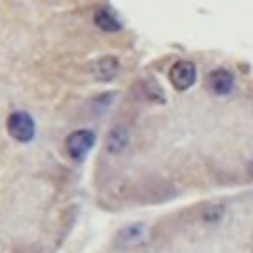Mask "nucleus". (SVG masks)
Instances as JSON below:
<instances>
[{"instance_id": "20e7f679", "label": "nucleus", "mask_w": 253, "mask_h": 253, "mask_svg": "<svg viewBox=\"0 0 253 253\" xmlns=\"http://www.w3.org/2000/svg\"><path fill=\"white\" fill-rule=\"evenodd\" d=\"M208 87H210L215 95L223 97V95L231 93V89H233V75H231L225 67H217V69H213V71L208 75Z\"/></svg>"}, {"instance_id": "39448f33", "label": "nucleus", "mask_w": 253, "mask_h": 253, "mask_svg": "<svg viewBox=\"0 0 253 253\" xmlns=\"http://www.w3.org/2000/svg\"><path fill=\"white\" fill-rule=\"evenodd\" d=\"M93 73H95V77H97L99 81H111V79H115V75L119 73V59L113 57V55L101 57V59L95 63Z\"/></svg>"}, {"instance_id": "7ed1b4c3", "label": "nucleus", "mask_w": 253, "mask_h": 253, "mask_svg": "<svg viewBox=\"0 0 253 253\" xmlns=\"http://www.w3.org/2000/svg\"><path fill=\"white\" fill-rule=\"evenodd\" d=\"M168 79L174 85V89L186 91L196 81V65L192 61H176L168 71Z\"/></svg>"}, {"instance_id": "0eeeda50", "label": "nucleus", "mask_w": 253, "mask_h": 253, "mask_svg": "<svg viewBox=\"0 0 253 253\" xmlns=\"http://www.w3.org/2000/svg\"><path fill=\"white\" fill-rule=\"evenodd\" d=\"M93 22L103 32H119L121 30V22L117 20V16L109 8H99L93 16Z\"/></svg>"}, {"instance_id": "423d86ee", "label": "nucleus", "mask_w": 253, "mask_h": 253, "mask_svg": "<svg viewBox=\"0 0 253 253\" xmlns=\"http://www.w3.org/2000/svg\"><path fill=\"white\" fill-rule=\"evenodd\" d=\"M126 144H128V132H126L125 126L117 125V126L107 134V150H109L111 154H119V152H123V150L126 148Z\"/></svg>"}, {"instance_id": "f03ea898", "label": "nucleus", "mask_w": 253, "mask_h": 253, "mask_svg": "<svg viewBox=\"0 0 253 253\" xmlns=\"http://www.w3.org/2000/svg\"><path fill=\"white\" fill-rule=\"evenodd\" d=\"M95 132L89 128H79L73 130L67 138H65V150L73 160H83L87 156V152L95 146Z\"/></svg>"}, {"instance_id": "6e6552de", "label": "nucleus", "mask_w": 253, "mask_h": 253, "mask_svg": "<svg viewBox=\"0 0 253 253\" xmlns=\"http://www.w3.org/2000/svg\"><path fill=\"white\" fill-rule=\"evenodd\" d=\"M144 237V225L142 223H132L128 227H125L121 233H119V243L121 245H134L138 241H142Z\"/></svg>"}, {"instance_id": "f257e3e1", "label": "nucleus", "mask_w": 253, "mask_h": 253, "mask_svg": "<svg viewBox=\"0 0 253 253\" xmlns=\"http://www.w3.org/2000/svg\"><path fill=\"white\" fill-rule=\"evenodd\" d=\"M6 128H8V134L18 142H30L34 138V134H36L34 119L26 111L10 113L8 119H6Z\"/></svg>"}]
</instances>
